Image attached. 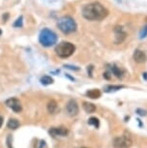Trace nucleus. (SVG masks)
Listing matches in <instances>:
<instances>
[{"instance_id": "10", "label": "nucleus", "mask_w": 147, "mask_h": 148, "mask_svg": "<svg viewBox=\"0 0 147 148\" xmlns=\"http://www.w3.org/2000/svg\"><path fill=\"white\" fill-rule=\"evenodd\" d=\"M133 57H134V60L137 63H144L147 59V56L145 54V52L140 51V49H137V51H135L134 52V55H133Z\"/></svg>"}, {"instance_id": "26", "label": "nucleus", "mask_w": 147, "mask_h": 148, "mask_svg": "<svg viewBox=\"0 0 147 148\" xmlns=\"http://www.w3.org/2000/svg\"><path fill=\"white\" fill-rule=\"evenodd\" d=\"M144 79H147V74H144Z\"/></svg>"}, {"instance_id": "8", "label": "nucleus", "mask_w": 147, "mask_h": 148, "mask_svg": "<svg viewBox=\"0 0 147 148\" xmlns=\"http://www.w3.org/2000/svg\"><path fill=\"white\" fill-rule=\"evenodd\" d=\"M49 135L52 136H64L68 135V129L65 127H58V128H51L49 130Z\"/></svg>"}, {"instance_id": "23", "label": "nucleus", "mask_w": 147, "mask_h": 148, "mask_svg": "<svg viewBox=\"0 0 147 148\" xmlns=\"http://www.w3.org/2000/svg\"><path fill=\"white\" fill-rule=\"evenodd\" d=\"M92 69H93V66H88V75L90 77H92Z\"/></svg>"}, {"instance_id": "16", "label": "nucleus", "mask_w": 147, "mask_h": 148, "mask_svg": "<svg viewBox=\"0 0 147 148\" xmlns=\"http://www.w3.org/2000/svg\"><path fill=\"white\" fill-rule=\"evenodd\" d=\"M40 82H41L42 84L49 85V84H52V83H53V79L49 76H44V77H41Z\"/></svg>"}, {"instance_id": "9", "label": "nucleus", "mask_w": 147, "mask_h": 148, "mask_svg": "<svg viewBox=\"0 0 147 148\" xmlns=\"http://www.w3.org/2000/svg\"><path fill=\"white\" fill-rule=\"evenodd\" d=\"M114 34H115V44H120L122 43L125 38H126V32L124 31L122 27H119V26H116L115 29H114Z\"/></svg>"}, {"instance_id": "19", "label": "nucleus", "mask_w": 147, "mask_h": 148, "mask_svg": "<svg viewBox=\"0 0 147 148\" xmlns=\"http://www.w3.org/2000/svg\"><path fill=\"white\" fill-rule=\"evenodd\" d=\"M147 37V25L143 26L139 31V39H144Z\"/></svg>"}, {"instance_id": "6", "label": "nucleus", "mask_w": 147, "mask_h": 148, "mask_svg": "<svg viewBox=\"0 0 147 148\" xmlns=\"http://www.w3.org/2000/svg\"><path fill=\"white\" fill-rule=\"evenodd\" d=\"M66 111H67L68 115L70 116H76L79 114V108L77 103L75 101V100H70L67 105H66Z\"/></svg>"}, {"instance_id": "7", "label": "nucleus", "mask_w": 147, "mask_h": 148, "mask_svg": "<svg viewBox=\"0 0 147 148\" xmlns=\"http://www.w3.org/2000/svg\"><path fill=\"white\" fill-rule=\"evenodd\" d=\"M6 106L15 112H19L23 110V107L21 105V102L18 101L16 98H10L6 101Z\"/></svg>"}, {"instance_id": "2", "label": "nucleus", "mask_w": 147, "mask_h": 148, "mask_svg": "<svg viewBox=\"0 0 147 148\" xmlns=\"http://www.w3.org/2000/svg\"><path fill=\"white\" fill-rule=\"evenodd\" d=\"M57 26L64 34H70L77 30V23L73 18L69 16H62L57 22Z\"/></svg>"}, {"instance_id": "24", "label": "nucleus", "mask_w": 147, "mask_h": 148, "mask_svg": "<svg viewBox=\"0 0 147 148\" xmlns=\"http://www.w3.org/2000/svg\"><path fill=\"white\" fill-rule=\"evenodd\" d=\"M104 77H105V79H110V75H109V72L104 73Z\"/></svg>"}, {"instance_id": "14", "label": "nucleus", "mask_w": 147, "mask_h": 148, "mask_svg": "<svg viewBox=\"0 0 147 148\" xmlns=\"http://www.w3.org/2000/svg\"><path fill=\"white\" fill-rule=\"evenodd\" d=\"M82 107H83V110L86 111L87 113H92L96 110V106L88 102H83Z\"/></svg>"}, {"instance_id": "4", "label": "nucleus", "mask_w": 147, "mask_h": 148, "mask_svg": "<svg viewBox=\"0 0 147 148\" xmlns=\"http://www.w3.org/2000/svg\"><path fill=\"white\" fill-rule=\"evenodd\" d=\"M75 51H76V47L70 42H62V43L58 44V46L55 47L56 54L61 58L70 57L75 52Z\"/></svg>"}, {"instance_id": "5", "label": "nucleus", "mask_w": 147, "mask_h": 148, "mask_svg": "<svg viewBox=\"0 0 147 148\" xmlns=\"http://www.w3.org/2000/svg\"><path fill=\"white\" fill-rule=\"evenodd\" d=\"M133 145V140L130 136H116L113 139V146L114 148H130Z\"/></svg>"}, {"instance_id": "22", "label": "nucleus", "mask_w": 147, "mask_h": 148, "mask_svg": "<svg viewBox=\"0 0 147 148\" xmlns=\"http://www.w3.org/2000/svg\"><path fill=\"white\" fill-rule=\"evenodd\" d=\"M137 112H138V114H139V115H142V116L146 115V111H145V110H137Z\"/></svg>"}, {"instance_id": "15", "label": "nucleus", "mask_w": 147, "mask_h": 148, "mask_svg": "<svg viewBox=\"0 0 147 148\" xmlns=\"http://www.w3.org/2000/svg\"><path fill=\"white\" fill-rule=\"evenodd\" d=\"M7 127L9 128V129L11 130H16V129H18V128L19 127V122H18V120H16V119H10L9 121H8L7 123Z\"/></svg>"}, {"instance_id": "1", "label": "nucleus", "mask_w": 147, "mask_h": 148, "mask_svg": "<svg viewBox=\"0 0 147 148\" xmlns=\"http://www.w3.org/2000/svg\"><path fill=\"white\" fill-rule=\"evenodd\" d=\"M81 14L83 18L87 21H102L107 16L109 11L99 2H93V3L84 5Z\"/></svg>"}, {"instance_id": "27", "label": "nucleus", "mask_w": 147, "mask_h": 148, "mask_svg": "<svg viewBox=\"0 0 147 148\" xmlns=\"http://www.w3.org/2000/svg\"><path fill=\"white\" fill-rule=\"evenodd\" d=\"M82 148H87V147H82Z\"/></svg>"}, {"instance_id": "18", "label": "nucleus", "mask_w": 147, "mask_h": 148, "mask_svg": "<svg viewBox=\"0 0 147 148\" xmlns=\"http://www.w3.org/2000/svg\"><path fill=\"white\" fill-rule=\"evenodd\" d=\"M88 124L90 125H93L94 127L98 128L99 125H100V122H99V119L96 118V117H91V118L88 120Z\"/></svg>"}, {"instance_id": "20", "label": "nucleus", "mask_w": 147, "mask_h": 148, "mask_svg": "<svg viewBox=\"0 0 147 148\" xmlns=\"http://www.w3.org/2000/svg\"><path fill=\"white\" fill-rule=\"evenodd\" d=\"M14 26L15 27H21L23 26V16H19V18L16 19V22L14 23Z\"/></svg>"}, {"instance_id": "28", "label": "nucleus", "mask_w": 147, "mask_h": 148, "mask_svg": "<svg viewBox=\"0 0 147 148\" xmlns=\"http://www.w3.org/2000/svg\"><path fill=\"white\" fill-rule=\"evenodd\" d=\"M0 33H1V32H0Z\"/></svg>"}, {"instance_id": "25", "label": "nucleus", "mask_w": 147, "mask_h": 148, "mask_svg": "<svg viewBox=\"0 0 147 148\" xmlns=\"http://www.w3.org/2000/svg\"><path fill=\"white\" fill-rule=\"evenodd\" d=\"M2 124H3V117H2L1 115H0V128H1Z\"/></svg>"}, {"instance_id": "12", "label": "nucleus", "mask_w": 147, "mask_h": 148, "mask_svg": "<svg viewBox=\"0 0 147 148\" xmlns=\"http://www.w3.org/2000/svg\"><path fill=\"white\" fill-rule=\"evenodd\" d=\"M101 91L99 89H90L86 92V95L91 99H98L101 97Z\"/></svg>"}, {"instance_id": "13", "label": "nucleus", "mask_w": 147, "mask_h": 148, "mask_svg": "<svg viewBox=\"0 0 147 148\" xmlns=\"http://www.w3.org/2000/svg\"><path fill=\"white\" fill-rule=\"evenodd\" d=\"M48 111L49 113H51V114H54L55 112H56V110H57V103L54 101V100H51L49 103H48Z\"/></svg>"}, {"instance_id": "3", "label": "nucleus", "mask_w": 147, "mask_h": 148, "mask_svg": "<svg viewBox=\"0 0 147 148\" xmlns=\"http://www.w3.org/2000/svg\"><path fill=\"white\" fill-rule=\"evenodd\" d=\"M39 41H40L42 46H44V47H52L56 44L57 36L53 31L46 28L41 31L40 35H39Z\"/></svg>"}, {"instance_id": "11", "label": "nucleus", "mask_w": 147, "mask_h": 148, "mask_svg": "<svg viewBox=\"0 0 147 148\" xmlns=\"http://www.w3.org/2000/svg\"><path fill=\"white\" fill-rule=\"evenodd\" d=\"M110 72H111V74H113L116 77H118V79H121L122 77H123V70L121 68H119L118 66L116 65H112L110 66Z\"/></svg>"}, {"instance_id": "17", "label": "nucleus", "mask_w": 147, "mask_h": 148, "mask_svg": "<svg viewBox=\"0 0 147 148\" xmlns=\"http://www.w3.org/2000/svg\"><path fill=\"white\" fill-rule=\"evenodd\" d=\"M121 88H124V86L123 85H107L105 87V91L106 92L117 91V90H120Z\"/></svg>"}, {"instance_id": "21", "label": "nucleus", "mask_w": 147, "mask_h": 148, "mask_svg": "<svg viewBox=\"0 0 147 148\" xmlns=\"http://www.w3.org/2000/svg\"><path fill=\"white\" fill-rule=\"evenodd\" d=\"M46 147V141L45 140H40L39 143L37 144L36 148H45Z\"/></svg>"}]
</instances>
